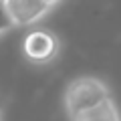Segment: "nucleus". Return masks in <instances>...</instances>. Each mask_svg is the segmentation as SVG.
Here are the masks:
<instances>
[{
	"instance_id": "1",
	"label": "nucleus",
	"mask_w": 121,
	"mask_h": 121,
	"mask_svg": "<svg viewBox=\"0 0 121 121\" xmlns=\"http://www.w3.org/2000/svg\"><path fill=\"white\" fill-rule=\"evenodd\" d=\"M109 97H111V87L103 79L85 75V77H77L69 81L63 101H65V111L69 119H75L83 111L97 107Z\"/></svg>"
},
{
	"instance_id": "2",
	"label": "nucleus",
	"mask_w": 121,
	"mask_h": 121,
	"mask_svg": "<svg viewBox=\"0 0 121 121\" xmlns=\"http://www.w3.org/2000/svg\"><path fill=\"white\" fill-rule=\"evenodd\" d=\"M60 52V39L44 26H35L22 39V55L30 65H48Z\"/></svg>"
},
{
	"instance_id": "3",
	"label": "nucleus",
	"mask_w": 121,
	"mask_h": 121,
	"mask_svg": "<svg viewBox=\"0 0 121 121\" xmlns=\"http://www.w3.org/2000/svg\"><path fill=\"white\" fill-rule=\"evenodd\" d=\"M12 26H32L48 14L51 6L43 0H2Z\"/></svg>"
},
{
	"instance_id": "4",
	"label": "nucleus",
	"mask_w": 121,
	"mask_h": 121,
	"mask_svg": "<svg viewBox=\"0 0 121 121\" xmlns=\"http://www.w3.org/2000/svg\"><path fill=\"white\" fill-rule=\"evenodd\" d=\"M71 121H121V109L115 103V99L109 97L103 103H99L97 107L83 111L81 115H77Z\"/></svg>"
},
{
	"instance_id": "5",
	"label": "nucleus",
	"mask_w": 121,
	"mask_h": 121,
	"mask_svg": "<svg viewBox=\"0 0 121 121\" xmlns=\"http://www.w3.org/2000/svg\"><path fill=\"white\" fill-rule=\"evenodd\" d=\"M10 28H12V22H10L8 12H6V8H4V2L0 0V36L4 35V32H8Z\"/></svg>"
},
{
	"instance_id": "6",
	"label": "nucleus",
	"mask_w": 121,
	"mask_h": 121,
	"mask_svg": "<svg viewBox=\"0 0 121 121\" xmlns=\"http://www.w3.org/2000/svg\"><path fill=\"white\" fill-rule=\"evenodd\" d=\"M2 117H4V99L0 95V121H2Z\"/></svg>"
},
{
	"instance_id": "7",
	"label": "nucleus",
	"mask_w": 121,
	"mask_h": 121,
	"mask_svg": "<svg viewBox=\"0 0 121 121\" xmlns=\"http://www.w3.org/2000/svg\"><path fill=\"white\" fill-rule=\"evenodd\" d=\"M43 2H47V4H48V6H51V8H52V6H55V4H59L60 0H43Z\"/></svg>"
}]
</instances>
